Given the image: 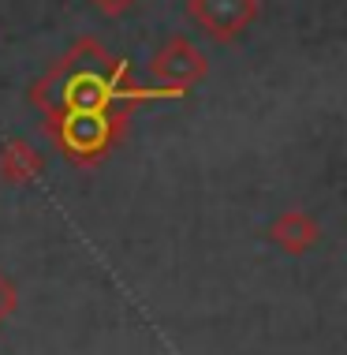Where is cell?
<instances>
[{
    "label": "cell",
    "mask_w": 347,
    "mask_h": 355,
    "mask_svg": "<svg viewBox=\"0 0 347 355\" xmlns=\"http://www.w3.org/2000/svg\"><path fill=\"white\" fill-rule=\"evenodd\" d=\"M150 75H153V86L172 90V94H179V98H183L190 86H198L209 75V60H206V53H202L190 37L176 34V37H168V42L153 53Z\"/></svg>",
    "instance_id": "6da1fadb"
},
{
    "label": "cell",
    "mask_w": 347,
    "mask_h": 355,
    "mask_svg": "<svg viewBox=\"0 0 347 355\" xmlns=\"http://www.w3.org/2000/svg\"><path fill=\"white\" fill-rule=\"evenodd\" d=\"M276 236H281L284 247H303L314 239V225L303 214H284L281 225H276Z\"/></svg>",
    "instance_id": "5b68a950"
},
{
    "label": "cell",
    "mask_w": 347,
    "mask_h": 355,
    "mask_svg": "<svg viewBox=\"0 0 347 355\" xmlns=\"http://www.w3.org/2000/svg\"><path fill=\"white\" fill-rule=\"evenodd\" d=\"M120 120L123 116H112L109 109L82 112V116H64V120H56V135H60L64 150H71V157H90V153H101L112 146Z\"/></svg>",
    "instance_id": "3957f363"
},
{
    "label": "cell",
    "mask_w": 347,
    "mask_h": 355,
    "mask_svg": "<svg viewBox=\"0 0 347 355\" xmlns=\"http://www.w3.org/2000/svg\"><path fill=\"white\" fill-rule=\"evenodd\" d=\"M4 306H8V288H4V281H0V314H4Z\"/></svg>",
    "instance_id": "52a82bcc"
},
{
    "label": "cell",
    "mask_w": 347,
    "mask_h": 355,
    "mask_svg": "<svg viewBox=\"0 0 347 355\" xmlns=\"http://www.w3.org/2000/svg\"><path fill=\"white\" fill-rule=\"evenodd\" d=\"M0 172H4L12 184H23V180H30L42 172V157H37V150L30 146V142L15 139L8 142L4 150H0Z\"/></svg>",
    "instance_id": "277c9868"
},
{
    "label": "cell",
    "mask_w": 347,
    "mask_h": 355,
    "mask_svg": "<svg viewBox=\"0 0 347 355\" xmlns=\"http://www.w3.org/2000/svg\"><path fill=\"white\" fill-rule=\"evenodd\" d=\"M262 12V0H187V19L209 42H235Z\"/></svg>",
    "instance_id": "7a4b0ae2"
},
{
    "label": "cell",
    "mask_w": 347,
    "mask_h": 355,
    "mask_svg": "<svg viewBox=\"0 0 347 355\" xmlns=\"http://www.w3.org/2000/svg\"><path fill=\"white\" fill-rule=\"evenodd\" d=\"M90 4H94V12L105 15V19H123V15L134 12L139 0H90Z\"/></svg>",
    "instance_id": "8992f818"
}]
</instances>
